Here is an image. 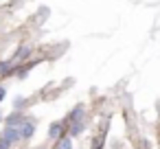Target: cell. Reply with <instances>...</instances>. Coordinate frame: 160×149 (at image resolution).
I'll return each instance as SVG.
<instances>
[{
    "mask_svg": "<svg viewBox=\"0 0 160 149\" xmlns=\"http://www.w3.org/2000/svg\"><path fill=\"white\" fill-rule=\"evenodd\" d=\"M33 132H35V125L33 123H20V129H18L20 138H31Z\"/></svg>",
    "mask_w": 160,
    "mask_h": 149,
    "instance_id": "2",
    "label": "cell"
},
{
    "mask_svg": "<svg viewBox=\"0 0 160 149\" xmlns=\"http://www.w3.org/2000/svg\"><path fill=\"white\" fill-rule=\"evenodd\" d=\"M29 51H31L29 46H24V48H20V51H18V57H27V53H29Z\"/></svg>",
    "mask_w": 160,
    "mask_h": 149,
    "instance_id": "6",
    "label": "cell"
},
{
    "mask_svg": "<svg viewBox=\"0 0 160 149\" xmlns=\"http://www.w3.org/2000/svg\"><path fill=\"white\" fill-rule=\"evenodd\" d=\"M81 132H83V125H81V123H75V125L70 127V134H72V136H75V134H81Z\"/></svg>",
    "mask_w": 160,
    "mask_h": 149,
    "instance_id": "5",
    "label": "cell"
},
{
    "mask_svg": "<svg viewBox=\"0 0 160 149\" xmlns=\"http://www.w3.org/2000/svg\"><path fill=\"white\" fill-rule=\"evenodd\" d=\"M55 149H72V142H70V138H64V140H59V145H57Z\"/></svg>",
    "mask_w": 160,
    "mask_h": 149,
    "instance_id": "4",
    "label": "cell"
},
{
    "mask_svg": "<svg viewBox=\"0 0 160 149\" xmlns=\"http://www.w3.org/2000/svg\"><path fill=\"white\" fill-rule=\"evenodd\" d=\"M18 140H20L18 129H16L13 125H9V127L2 132V136H0V149H9V147H13Z\"/></svg>",
    "mask_w": 160,
    "mask_h": 149,
    "instance_id": "1",
    "label": "cell"
},
{
    "mask_svg": "<svg viewBox=\"0 0 160 149\" xmlns=\"http://www.w3.org/2000/svg\"><path fill=\"white\" fill-rule=\"evenodd\" d=\"M59 134H62V125H59V123L51 125V129H48V136H51V138H55V136H59Z\"/></svg>",
    "mask_w": 160,
    "mask_h": 149,
    "instance_id": "3",
    "label": "cell"
},
{
    "mask_svg": "<svg viewBox=\"0 0 160 149\" xmlns=\"http://www.w3.org/2000/svg\"><path fill=\"white\" fill-rule=\"evenodd\" d=\"M5 99V88H0V101Z\"/></svg>",
    "mask_w": 160,
    "mask_h": 149,
    "instance_id": "7",
    "label": "cell"
}]
</instances>
